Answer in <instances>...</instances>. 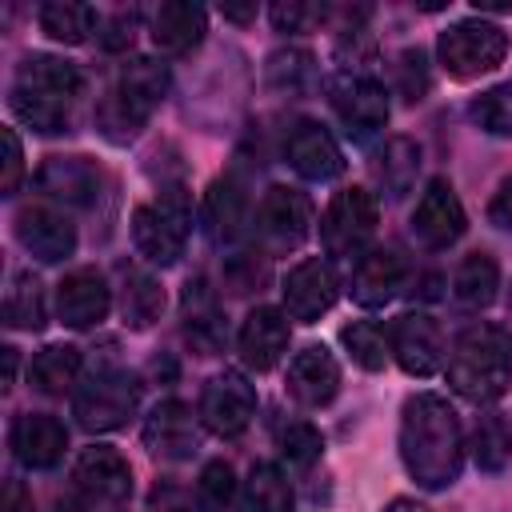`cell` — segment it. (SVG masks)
<instances>
[{"mask_svg":"<svg viewBox=\"0 0 512 512\" xmlns=\"http://www.w3.org/2000/svg\"><path fill=\"white\" fill-rule=\"evenodd\" d=\"M400 460L408 476L428 488H452L464 468V428L456 408L436 392H416L400 408Z\"/></svg>","mask_w":512,"mask_h":512,"instance_id":"1","label":"cell"},{"mask_svg":"<svg viewBox=\"0 0 512 512\" xmlns=\"http://www.w3.org/2000/svg\"><path fill=\"white\" fill-rule=\"evenodd\" d=\"M80 96H84V76L72 60L32 52L16 64V76L8 88V108L32 132L60 136V132H72Z\"/></svg>","mask_w":512,"mask_h":512,"instance_id":"2","label":"cell"},{"mask_svg":"<svg viewBox=\"0 0 512 512\" xmlns=\"http://www.w3.org/2000/svg\"><path fill=\"white\" fill-rule=\"evenodd\" d=\"M168 88H172V72L164 60L132 56L128 64H120L112 88L96 104L100 136L108 144H132L144 132V124L152 120V112L168 100Z\"/></svg>","mask_w":512,"mask_h":512,"instance_id":"3","label":"cell"},{"mask_svg":"<svg viewBox=\"0 0 512 512\" xmlns=\"http://www.w3.org/2000/svg\"><path fill=\"white\" fill-rule=\"evenodd\" d=\"M448 388L472 404H492L512 388V332L500 324H468L444 364Z\"/></svg>","mask_w":512,"mask_h":512,"instance_id":"4","label":"cell"},{"mask_svg":"<svg viewBox=\"0 0 512 512\" xmlns=\"http://www.w3.org/2000/svg\"><path fill=\"white\" fill-rule=\"evenodd\" d=\"M192 232V196L184 184H164L156 200L136 204L132 212V244L148 264H176L184 256Z\"/></svg>","mask_w":512,"mask_h":512,"instance_id":"5","label":"cell"},{"mask_svg":"<svg viewBox=\"0 0 512 512\" xmlns=\"http://www.w3.org/2000/svg\"><path fill=\"white\" fill-rule=\"evenodd\" d=\"M140 380L120 364L92 368L80 388L72 392V412L84 432H116L124 428L140 408Z\"/></svg>","mask_w":512,"mask_h":512,"instance_id":"6","label":"cell"},{"mask_svg":"<svg viewBox=\"0 0 512 512\" xmlns=\"http://www.w3.org/2000/svg\"><path fill=\"white\" fill-rule=\"evenodd\" d=\"M508 32L496 20H456L436 40V60L452 80H476L504 64Z\"/></svg>","mask_w":512,"mask_h":512,"instance_id":"7","label":"cell"},{"mask_svg":"<svg viewBox=\"0 0 512 512\" xmlns=\"http://www.w3.org/2000/svg\"><path fill=\"white\" fill-rule=\"evenodd\" d=\"M376 220H380V204L368 188H360V184L340 188L320 216V240H324L328 260L356 264L372 248Z\"/></svg>","mask_w":512,"mask_h":512,"instance_id":"8","label":"cell"},{"mask_svg":"<svg viewBox=\"0 0 512 512\" xmlns=\"http://www.w3.org/2000/svg\"><path fill=\"white\" fill-rule=\"evenodd\" d=\"M72 496L84 512H112L132 496V468L128 460L108 448L92 444L72 464Z\"/></svg>","mask_w":512,"mask_h":512,"instance_id":"9","label":"cell"},{"mask_svg":"<svg viewBox=\"0 0 512 512\" xmlns=\"http://www.w3.org/2000/svg\"><path fill=\"white\" fill-rule=\"evenodd\" d=\"M328 104H332L340 128L356 144H368L388 124V92H384L380 80H372L364 72H340V76H332L328 80Z\"/></svg>","mask_w":512,"mask_h":512,"instance_id":"10","label":"cell"},{"mask_svg":"<svg viewBox=\"0 0 512 512\" xmlns=\"http://www.w3.org/2000/svg\"><path fill=\"white\" fill-rule=\"evenodd\" d=\"M252 228H256V236L264 240L268 252H292L312 232V200L300 188L272 184L256 204Z\"/></svg>","mask_w":512,"mask_h":512,"instance_id":"11","label":"cell"},{"mask_svg":"<svg viewBox=\"0 0 512 512\" xmlns=\"http://www.w3.org/2000/svg\"><path fill=\"white\" fill-rule=\"evenodd\" d=\"M196 412H200V424H204L212 436L236 440V436L252 424V416H256V388L248 384L244 372L224 368V372H216V376L204 384Z\"/></svg>","mask_w":512,"mask_h":512,"instance_id":"12","label":"cell"},{"mask_svg":"<svg viewBox=\"0 0 512 512\" xmlns=\"http://www.w3.org/2000/svg\"><path fill=\"white\" fill-rule=\"evenodd\" d=\"M280 296H284V316L288 320H300V324H316L340 296V276L332 268L328 256H308L300 264L288 268L284 284H280Z\"/></svg>","mask_w":512,"mask_h":512,"instance_id":"13","label":"cell"},{"mask_svg":"<svg viewBox=\"0 0 512 512\" xmlns=\"http://www.w3.org/2000/svg\"><path fill=\"white\" fill-rule=\"evenodd\" d=\"M464 228H468V216H464V204H460L456 188L444 176L428 180V188L420 192V200L412 208V236H416V244L428 248V252H444V248H452L464 236Z\"/></svg>","mask_w":512,"mask_h":512,"instance_id":"14","label":"cell"},{"mask_svg":"<svg viewBox=\"0 0 512 512\" xmlns=\"http://www.w3.org/2000/svg\"><path fill=\"white\" fill-rule=\"evenodd\" d=\"M388 348H392V360L416 376V380H428L444 368V332L440 324L428 316V312H404L388 324Z\"/></svg>","mask_w":512,"mask_h":512,"instance_id":"15","label":"cell"},{"mask_svg":"<svg viewBox=\"0 0 512 512\" xmlns=\"http://www.w3.org/2000/svg\"><path fill=\"white\" fill-rule=\"evenodd\" d=\"M36 188L64 208H96L104 196V168L88 156H48L36 172Z\"/></svg>","mask_w":512,"mask_h":512,"instance_id":"16","label":"cell"},{"mask_svg":"<svg viewBox=\"0 0 512 512\" xmlns=\"http://www.w3.org/2000/svg\"><path fill=\"white\" fill-rule=\"evenodd\" d=\"M180 332L196 356H216L228 344V320L204 276H192L180 292Z\"/></svg>","mask_w":512,"mask_h":512,"instance_id":"17","label":"cell"},{"mask_svg":"<svg viewBox=\"0 0 512 512\" xmlns=\"http://www.w3.org/2000/svg\"><path fill=\"white\" fill-rule=\"evenodd\" d=\"M144 448L160 460H192L200 448V412L184 400H160L144 416Z\"/></svg>","mask_w":512,"mask_h":512,"instance_id":"18","label":"cell"},{"mask_svg":"<svg viewBox=\"0 0 512 512\" xmlns=\"http://www.w3.org/2000/svg\"><path fill=\"white\" fill-rule=\"evenodd\" d=\"M284 160L292 164V172H300L304 180H316V184H328L344 172V152L320 120H296L288 128Z\"/></svg>","mask_w":512,"mask_h":512,"instance_id":"19","label":"cell"},{"mask_svg":"<svg viewBox=\"0 0 512 512\" xmlns=\"http://www.w3.org/2000/svg\"><path fill=\"white\" fill-rule=\"evenodd\" d=\"M112 308V288L104 272L96 268H76L56 284V316L64 328H96Z\"/></svg>","mask_w":512,"mask_h":512,"instance_id":"20","label":"cell"},{"mask_svg":"<svg viewBox=\"0 0 512 512\" xmlns=\"http://www.w3.org/2000/svg\"><path fill=\"white\" fill-rule=\"evenodd\" d=\"M408 280V260L396 248H368L348 276V292L360 308H384L388 300L400 296Z\"/></svg>","mask_w":512,"mask_h":512,"instance_id":"21","label":"cell"},{"mask_svg":"<svg viewBox=\"0 0 512 512\" xmlns=\"http://www.w3.org/2000/svg\"><path fill=\"white\" fill-rule=\"evenodd\" d=\"M284 388L304 408H328L336 400V392H340V364H336V356L324 344L300 348L292 356V364H288Z\"/></svg>","mask_w":512,"mask_h":512,"instance_id":"22","label":"cell"},{"mask_svg":"<svg viewBox=\"0 0 512 512\" xmlns=\"http://www.w3.org/2000/svg\"><path fill=\"white\" fill-rule=\"evenodd\" d=\"M8 440H12V452H16V460H20L24 468L48 472V468H56V464L64 460L68 428H64L56 416H48V412H20V416L12 420Z\"/></svg>","mask_w":512,"mask_h":512,"instance_id":"23","label":"cell"},{"mask_svg":"<svg viewBox=\"0 0 512 512\" xmlns=\"http://www.w3.org/2000/svg\"><path fill=\"white\" fill-rule=\"evenodd\" d=\"M16 240L40 264H60V260H68L76 252V228H72V220L64 212H56V208H44V204L24 208L16 216Z\"/></svg>","mask_w":512,"mask_h":512,"instance_id":"24","label":"cell"},{"mask_svg":"<svg viewBox=\"0 0 512 512\" xmlns=\"http://www.w3.org/2000/svg\"><path fill=\"white\" fill-rule=\"evenodd\" d=\"M288 340H292L288 316H284L280 308H268V304L252 308V312L244 316V324H240V336H236L240 360H244L252 372H272V368L284 360Z\"/></svg>","mask_w":512,"mask_h":512,"instance_id":"25","label":"cell"},{"mask_svg":"<svg viewBox=\"0 0 512 512\" xmlns=\"http://www.w3.org/2000/svg\"><path fill=\"white\" fill-rule=\"evenodd\" d=\"M204 32H208V12L192 0H168V4L152 8L148 36L168 56H188L192 48H200Z\"/></svg>","mask_w":512,"mask_h":512,"instance_id":"26","label":"cell"},{"mask_svg":"<svg viewBox=\"0 0 512 512\" xmlns=\"http://www.w3.org/2000/svg\"><path fill=\"white\" fill-rule=\"evenodd\" d=\"M204 216H208V228H212V240L216 244H240L252 228V216H248V192L236 176H220L212 188H208V200H204Z\"/></svg>","mask_w":512,"mask_h":512,"instance_id":"27","label":"cell"},{"mask_svg":"<svg viewBox=\"0 0 512 512\" xmlns=\"http://www.w3.org/2000/svg\"><path fill=\"white\" fill-rule=\"evenodd\" d=\"M84 356L76 344H44L28 364V384L44 396H64L80 388Z\"/></svg>","mask_w":512,"mask_h":512,"instance_id":"28","label":"cell"},{"mask_svg":"<svg viewBox=\"0 0 512 512\" xmlns=\"http://www.w3.org/2000/svg\"><path fill=\"white\" fill-rule=\"evenodd\" d=\"M160 312H164V288H160V280L148 272V268H120V316H124V324L128 328H136V332H144V328H152L156 320H160Z\"/></svg>","mask_w":512,"mask_h":512,"instance_id":"29","label":"cell"},{"mask_svg":"<svg viewBox=\"0 0 512 512\" xmlns=\"http://www.w3.org/2000/svg\"><path fill=\"white\" fill-rule=\"evenodd\" d=\"M36 24H40V32H44L48 40L76 48V44H84V40L96 36L100 12H96L92 4H80V0H48V4H40Z\"/></svg>","mask_w":512,"mask_h":512,"instance_id":"30","label":"cell"},{"mask_svg":"<svg viewBox=\"0 0 512 512\" xmlns=\"http://www.w3.org/2000/svg\"><path fill=\"white\" fill-rule=\"evenodd\" d=\"M496 288H500V268L488 252H472L460 260L456 276H452V300L468 312H480L496 300Z\"/></svg>","mask_w":512,"mask_h":512,"instance_id":"31","label":"cell"},{"mask_svg":"<svg viewBox=\"0 0 512 512\" xmlns=\"http://www.w3.org/2000/svg\"><path fill=\"white\" fill-rule=\"evenodd\" d=\"M472 460L480 472H500L508 468L512 460V424L504 412L488 408L476 416V428H472Z\"/></svg>","mask_w":512,"mask_h":512,"instance_id":"32","label":"cell"},{"mask_svg":"<svg viewBox=\"0 0 512 512\" xmlns=\"http://www.w3.org/2000/svg\"><path fill=\"white\" fill-rule=\"evenodd\" d=\"M292 480L284 476L280 464L256 460L248 480H244V504L248 512H292Z\"/></svg>","mask_w":512,"mask_h":512,"instance_id":"33","label":"cell"},{"mask_svg":"<svg viewBox=\"0 0 512 512\" xmlns=\"http://www.w3.org/2000/svg\"><path fill=\"white\" fill-rule=\"evenodd\" d=\"M244 488L228 460H208L196 476V512H240Z\"/></svg>","mask_w":512,"mask_h":512,"instance_id":"34","label":"cell"},{"mask_svg":"<svg viewBox=\"0 0 512 512\" xmlns=\"http://www.w3.org/2000/svg\"><path fill=\"white\" fill-rule=\"evenodd\" d=\"M264 80L284 96H304L316 84V56L308 48H276L264 60Z\"/></svg>","mask_w":512,"mask_h":512,"instance_id":"35","label":"cell"},{"mask_svg":"<svg viewBox=\"0 0 512 512\" xmlns=\"http://www.w3.org/2000/svg\"><path fill=\"white\" fill-rule=\"evenodd\" d=\"M380 184L392 200H404L412 188H416V176H420V144L412 136H392L380 152Z\"/></svg>","mask_w":512,"mask_h":512,"instance_id":"36","label":"cell"},{"mask_svg":"<svg viewBox=\"0 0 512 512\" xmlns=\"http://www.w3.org/2000/svg\"><path fill=\"white\" fill-rule=\"evenodd\" d=\"M48 320V308H44V288L32 272H16L8 292H4V324L8 328H20V332H40Z\"/></svg>","mask_w":512,"mask_h":512,"instance_id":"37","label":"cell"},{"mask_svg":"<svg viewBox=\"0 0 512 512\" xmlns=\"http://www.w3.org/2000/svg\"><path fill=\"white\" fill-rule=\"evenodd\" d=\"M340 344L352 356V364L364 368V372H380L388 364V356H392L388 328L376 324V320H352V324H344L340 328Z\"/></svg>","mask_w":512,"mask_h":512,"instance_id":"38","label":"cell"},{"mask_svg":"<svg viewBox=\"0 0 512 512\" xmlns=\"http://www.w3.org/2000/svg\"><path fill=\"white\" fill-rule=\"evenodd\" d=\"M276 444H280V456H284L292 468H300V472L312 468V464L324 456V436H320V428L308 424V420H288V424H280Z\"/></svg>","mask_w":512,"mask_h":512,"instance_id":"39","label":"cell"},{"mask_svg":"<svg viewBox=\"0 0 512 512\" xmlns=\"http://www.w3.org/2000/svg\"><path fill=\"white\" fill-rule=\"evenodd\" d=\"M468 116L476 128H484L488 136H512V80L480 92L468 104Z\"/></svg>","mask_w":512,"mask_h":512,"instance_id":"40","label":"cell"},{"mask_svg":"<svg viewBox=\"0 0 512 512\" xmlns=\"http://www.w3.org/2000/svg\"><path fill=\"white\" fill-rule=\"evenodd\" d=\"M428 60L420 48H404L396 60H392V88L396 96H404L408 104H420L428 96Z\"/></svg>","mask_w":512,"mask_h":512,"instance_id":"41","label":"cell"},{"mask_svg":"<svg viewBox=\"0 0 512 512\" xmlns=\"http://www.w3.org/2000/svg\"><path fill=\"white\" fill-rule=\"evenodd\" d=\"M328 16H332V8H328V4H304V0H280V4H272V8H268L272 28H276V32H284V36L308 32V28L324 24Z\"/></svg>","mask_w":512,"mask_h":512,"instance_id":"42","label":"cell"},{"mask_svg":"<svg viewBox=\"0 0 512 512\" xmlns=\"http://www.w3.org/2000/svg\"><path fill=\"white\" fill-rule=\"evenodd\" d=\"M136 24H140V12L136 8H120L112 16H100V28H96V44L104 52H124L132 48L136 40Z\"/></svg>","mask_w":512,"mask_h":512,"instance_id":"43","label":"cell"},{"mask_svg":"<svg viewBox=\"0 0 512 512\" xmlns=\"http://www.w3.org/2000/svg\"><path fill=\"white\" fill-rule=\"evenodd\" d=\"M4 148H8V156H4V180H0V192L12 196V192L20 188V176H24V148H20L16 128H4Z\"/></svg>","mask_w":512,"mask_h":512,"instance_id":"44","label":"cell"},{"mask_svg":"<svg viewBox=\"0 0 512 512\" xmlns=\"http://www.w3.org/2000/svg\"><path fill=\"white\" fill-rule=\"evenodd\" d=\"M148 504H152V512H192L188 492H184L180 484H172V480H160V484L152 488Z\"/></svg>","mask_w":512,"mask_h":512,"instance_id":"45","label":"cell"},{"mask_svg":"<svg viewBox=\"0 0 512 512\" xmlns=\"http://www.w3.org/2000/svg\"><path fill=\"white\" fill-rule=\"evenodd\" d=\"M488 220H492L496 228L512 232V176L496 188V196H492V204H488Z\"/></svg>","mask_w":512,"mask_h":512,"instance_id":"46","label":"cell"},{"mask_svg":"<svg viewBox=\"0 0 512 512\" xmlns=\"http://www.w3.org/2000/svg\"><path fill=\"white\" fill-rule=\"evenodd\" d=\"M0 512H36L32 492H28L20 480H8V484H4V504H0Z\"/></svg>","mask_w":512,"mask_h":512,"instance_id":"47","label":"cell"},{"mask_svg":"<svg viewBox=\"0 0 512 512\" xmlns=\"http://www.w3.org/2000/svg\"><path fill=\"white\" fill-rule=\"evenodd\" d=\"M256 4H220V16L224 20H232V24H252L256 20Z\"/></svg>","mask_w":512,"mask_h":512,"instance_id":"48","label":"cell"},{"mask_svg":"<svg viewBox=\"0 0 512 512\" xmlns=\"http://www.w3.org/2000/svg\"><path fill=\"white\" fill-rule=\"evenodd\" d=\"M384 512H428V508H424L420 500H408V496H396V500H392V504H388Z\"/></svg>","mask_w":512,"mask_h":512,"instance_id":"49","label":"cell"},{"mask_svg":"<svg viewBox=\"0 0 512 512\" xmlns=\"http://www.w3.org/2000/svg\"><path fill=\"white\" fill-rule=\"evenodd\" d=\"M476 12H512V0H476Z\"/></svg>","mask_w":512,"mask_h":512,"instance_id":"50","label":"cell"},{"mask_svg":"<svg viewBox=\"0 0 512 512\" xmlns=\"http://www.w3.org/2000/svg\"><path fill=\"white\" fill-rule=\"evenodd\" d=\"M4 360H8V376H4V380L12 384V380H16V348H4Z\"/></svg>","mask_w":512,"mask_h":512,"instance_id":"51","label":"cell"},{"mask_svg":"<svg viewBox=\"0 0 512 512\" xmlns=\"http://www.w3.org/2000/svg\"><path fill=\"white\" fill-rule=\"evenodd\" d=\"M508 304H512V292H508Z\"/></svg>","mask_w":512,"mask_h":512,"instance_id":"52","label":"cell"}]
</instances>
